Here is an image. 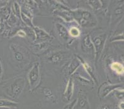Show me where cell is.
<instances>
[{
    "label": "cell",
    "instance_id": "1",
    "mask_svg": "<svg viewBox=\"0 0 124 109\" xmlns=\"http://www.w3.org/2000/svg\"><path fill=\"white\" fill-rule=\"evenodd\" d=\"M74 17L77 19L82 27H94L97 23L96 19L94 15L88 11L78 9L72 12Z\"/></svg>",
    "mask_w": 124,
    "mask_h": 109
},
{
    "label": "cell",
    "instance_id": "2",
    "mask_svg": "<svg viewBox=\"0 0 124 109\" xmlns=\"http://www.w3.org/2000/svg\"><path fill=\"white\" fill-rule=\"evenodd\" d=\"M40 63H35L28 74V80L30 84V90H33L38 85L40 81Z\"/></svg>",
    "mask_w": 124,
    "mask_h": 109
},
{
    "label": "cell",
    "instance_id": "3",
    "mask_svg": "<svg viewBox=\"0 0 124 109\" xmlns=\"http://www.w3.org/2000/svg\"><path fill=\"white\" fill-rule=\"evenodd\" d=\"M25 86V81L23 78H17L10 85V95L13 98H17L21 95Z\"/></svg>",
    "mask_w": 124,
    "mask_h": 109
},
{
    "label": "cell",
    "instance_id": "4",
    "mask_svg": "<svg viewBox=\"0 0 124 109\" xmlns=\"http://www.w3.org/2000/svg\"><path fill=\"white\" fill-rule=\"evenodd\" d=\"M106 38V33H102V34H101L98 36L95 37L92 41L93 46H94V51H95L96 60L98 59L102 50H103L104 46L105 44Z\"/></svg>",
    "mask_w": 124,
    "mask_h": 109
},
{
    "label": "cell",
    "instance_id": "5",
    "mask_svg": "<svg viewBox=\"0 0 124 109\" xmlns=\"http://www.w3.org/2000/svg\"><path fill=\"white\" fill-rule=\"evenodd\" d=\"M73 109H91L88 99L86 94L82 93H79L78 99H77Z\"/></svg>",
    "mask_w": 124,
    "mask_h": 109
},
{
    "label": "cell",
    "instance_id": "6",
    "mask_svg": "<svg viewBox=\"0 0 124 109\" xmlns=\"http://www.w3.org/2000/svg\"><path fill=\"white\" fill-rule=\"evenodd\" d=\"M33 31L35 35V40L39 41H46L50 38V35L43 29L37 27H33Z\"/></svg>",
    "mask_w": 124,
    "mask_h": 109
},
{
    "label": "cell",
    "instance_id": "7",
    "mask_svg": "<svg viewBox=\"0 0 124 109\" xmlns=\"http://www.w3.org/2000/svg\"><path fill=\"white\" fill-rule=\"evenodd\" d=\"M55 25L59 37L64 41H67L69 38V34L67 29L60 23H56Z\"/></svg>",
    "mask_w": 124,
    "mask_h": 109
},
{
    "label": "cell",
    "instance_id": "8",
    "mask_svg": "<svg viewBox=\"0 0 124 109\" xmlns=\"http://www.w3.org/2000/svg\"><path fill=\"white\" fill-rule=\"evenodd\" d=\"M82 46L84 50L88 51L89 52H93L94 51V46L90 35H86L83 38Z\"/></svg>",
    "mask_w": 124,
    "mask_h": 109
},
{
    "label": "cell",
    "instance_id": "9",
    "mask_svg": "<svg viewBox=\"0 0 124 109\" xmlns=\"http://www.w3.org/2000/svg\"><path fill=\"white\" fill-rule=\"evenodd\" d=\"M74 84L72 78H70L69 80L67 85L66 87L65 91L64 93V95L67 101H70L72 97L73 93H74Z\"/></svg>",
    "mask_w": 124,
    "mask_h": 109
},
{
    "label": "cell",
    "instance_id": "10",
    "mask_svg": "<svg viewBox=\"0 0 124 109\" xmlns=\"http://www.w3.org/2000/svg\"><path fill=\"white\" fill-rule=\"evenodd\" d=\"M121 87L120 85H106L102 87L101 92V95L102 97H106L107 95L116 89Z\"/></svg>",
    "mask_w": 124,
    "mask_h": 109
},
{
    "label": "cell",
    "instance_id": "11",
    "mask_svg": "<svg viewBox=\"0 0 124 109\" xmlns=\"http://www.w3.org/2000/svg\"><path fill=\"white\" fill-rule=\"evenodd\" d=\"M11 50L12 51L14 56L15 57V59L18 62H23L24 60V55L23 52L21 50H19L16 45H11Z\"/></svg>",
    "mask_w": 124,
    "mask_h": 109
},
{
    "label": "cell",
    "instance_id": "12",
    "mask_svg": "<svg viewBox=\"0 0 124 109\" xmlns=\"http://www.w3.org/2000/svg\"><path fill=\"white\" fill-rule=\"evenodd\" d=\"M42 90L43 94L45 95V97H46L47 99L53 102L56 101V97H55L54 94H53V91H52L50 88L48 87H43Z\"/></svg>",
    "mask_w": 124,
    "mask_h": 109
},
{
    "label": "cell",
    "instance_id": "13",
    "mask_svg": "<svg viewBox=\"0 0 124 109\" xmlns=\"http://www.w3.org/2000/svg\"><path fill=\"white\" fill-rule=\"evenodd\" d=\"M18 103L7 99H0V107H16Z\"/></svg>",
    "mask_w": 124,
    "mask_h": 109
},
{
    "label": "cell",
    "instance_id": "14",
    "mask_svg": "<svg viewBox=\"0 0 124 109\" xmlns=\"http://www.w3.org/2000/svg\"><path fill=\"white\" fill-rule=\"evenodd\" d=\"M110 67H111V68L114 71L116 72L117 73L120 74V75L124 73V66L121 64H120V63L113 62L111 64Z\"/></svg>",
    "mask_w": 124,
    "mask_h": 109
},
{
    "label": "cell",
    "instance_id": "15",
    "mask_svg": "<svg viewBox=\"0 0 124 109\" xmlns=\"http://www.w3.org/2000/svg\"><path fill=\"white\" fill-rule=\"evenodd\" d=\"M78 58L80 59V61L82 63V64L83 65V67H84L85 69L86 70V71L89 74V75H90V76H91V78H93V80H94V81H95L96 82V78L95 77H94V73H93V69H92V68H91V67H90V65H88V64H87L86 62H85V61H83V60H82V59H81L80 57H78Z\"/></svg>",
    "mask_w": 124,
    "mask_h": 109
},
{
    "label": "cell",
    "instance_id": "16",
    "mask_svg": "<svg viewBox=\"0 0 124 109\" xmlns=\"http://www.w3.org/2000/svg\"><path fill=\"white\" fill-rule=\"evenodd\" d=\"M21 17L22 18V20L23 21V23L28 26L29 27H31L33 28V25L32 23V21H31V19L29 17L28 15H25V14L23 13V12H21Z\"/></svg>",
    "mask_w": 124,
    "mask_h": 109
},
{
    "label": "cell",
    "instance_id": "17",
    "mask_svg": "<svg viewBox=\"0 0 124 109\" xmlns=\"http://www.w3.org/2000/svg\"><path fill=\"white\" fill-rule=\"evenodd\" d=\"M78 66H79V61H78L77 60H73V61L71 62V64H70V65L69 66V73L72 74L75 70L77 68V67H78Z\"/></svg>",
    "mask_w": 124,
    "mask_h": 109
},
{
    "label": "cell",
    "instance_id": "18",
    "mask_svg": "<svg viewBox=\"0 0 124 109\" xmlns=\"http://www.w3.org/2000/svg\"><path fill=\"white\" fill-rule=\"evenodd\" d=\"M12 12H13V14L14 15L17 17V18L21 17V7L19 6V5L18 4V3L17 2L14 3L13 5H12Z\"/></svg>",
    "mask_w": 124,
    "mask_h": 109
},
{
    "label": "cell",
    "instance_id": "19",
    "mask_svg": "<svg viewBox=\"0 0 124 109\" xmlns=\"http://www.w3.org/2000/svg\"><path fill=\"white\" fill-rule=\"evenodd\" d=\"M49 60L54 64L59 62L62 60V55L59 52H55L49 57Z\"/></svg>",
    "mask_w": 124,
    "mask_h": 109
},
{
    "label": "cell",
    "instance_id": "20",
    "mask_svg": "<svg viewBox=\"0 0 124 109\" xmlns=\"http://www.w3.org/2000/svg\"><path fill=\"white\" fill-rule=\"evenodd\" d=\"M18 22V18L16 15L12 14L10 15L8 19V23L11 27H15Z\"/></svg>",
    "mask_w": 124,
    "mask_h": 109
},
{
    "label": "cell",
    "instance_id": "21",
    "mask_svg": "<svg viewBox=\"0 0 124 109\" xmlns=\"http://www.w3.org/2000/svg\"><path fill=\"white\" fill-rule=\"evenodd\" d=\"M69 34L70 36L72 37H78L80 36V31L78 28L74 27H72L70 29L69 31Z\"/></svg>",
    "mask_w": 124,
    "mask_h": 109
},
{
    "label": "cell",
    "instance_id": "22",
    "mask_svg": "<svg viewBox=\"0 0 124 109\" xmlns=\"http://www.w3.org/2000/svg\"><path fill=\"white\" fill-rule=\"evenodd\" d=\"M90 4L93 6V8L94 9H99L101 6V3L100 1H89Z\"/></svg>",
    "mask_w": 124,
    "mask_h": 109
},
{
    "label": "cell",
    "instance_id": "23",
    "mask_svg": "<svg viewBox=\"0 0 124 109\" xmlns=\"http://www.w3.org/2000/svg\"><path fill=\"white\" fill-rule=\"evenodd\" d=\"M98 109H112V106L110 104L105 103L102 104L98 108Z\"/></svg>",
    "mask_w": 124,
    "mask_h": 109
},
{
    "label": "cell",
    "instance_id": "24",
    "mask_svg": "<svg viewBox=\"0 0 124 109\" xmlns=\"http://www.w3.org/2000/svg\"><path fill=\"white\" fill-rule=\"evenodd\" d=\"M76 101L77 99H75L74 101H72V102H70L69 104H67L66 106L64 107L63 108V109H73L74 105H75V102H76Z\"/></svg>",
    "mask_w": 124,
    "mask_h": 109
},
{
    "label": "cell",
    "instance_id": "25",
    "mask_svg": "<svg viewBox=\"0 0 124 109\" xmlns=\"http://www.w3.org/2000/svg\"><path fill=\"white\" fill-rule=\"evenodd\" d=\"M5 30V25L3 22H0V35L3 34Z\"/></svg>",
    "mask_w": 124,
    "mask_h": 109
},
{
    "label": "cell",
    "instance_id": "26",
    "mask_svg": "<svg viewBox=\"0 0 124 109\" xmlns=\"http://www.w3.org/2000/svg\"><path fill=\"white\" fill-rule=\"evenodd\" d=\"M18 35H19L20 36L25 37L26 36V33L22 30H19V32H18Z\"/></svg>",
    "mask_w": 124,
    "mask_h": 109
},
{
    "label": "cell",
    "instance_id": "27",
    "mask_svg": "<svg viewBox=\"0 0 124 109\" xmlns=\"http://www.w3.org/2000/svg\"><path fill=\"white\" fill-rule=\"evenodd\" d=\"M3 66H2V64L1 61H0V80H1V78L2 75H3Z\"/></svg>",
    "mask_w": 124,
    "mask_h": 109
},
{
    "label": "cell",
    "instance_id": "28",
    "mask_svg": "<svg viewBox=\"0 0 124 109\" xmlns=\"http://www.w3.org/2000/svg\"><path fill=\"white\" fill-rule=\"evenodd\" d=\"M124 101H122L121 102H120V104L119 105V109H124Z\"/></svg>",
    "mask_w": 124,
    "mask_h": 109
},
{
    "label": "cell",
    "instance_id": "29",
    "mask_svg": "<svg viewBox=\"0 0 124 109\" xmlns=\"http://www.w3.org/2000/svg\"><path fill=\"white\" fill-rule=\"evenodd\" d=\"M80 80V81H81V82L83 81V80ZM85 81V82H88V83H89V82H90V81H88V80H86V81Z\"/></svg>",
    "mask_w": 124,
    "mask_h": 109
}]
</instances>
